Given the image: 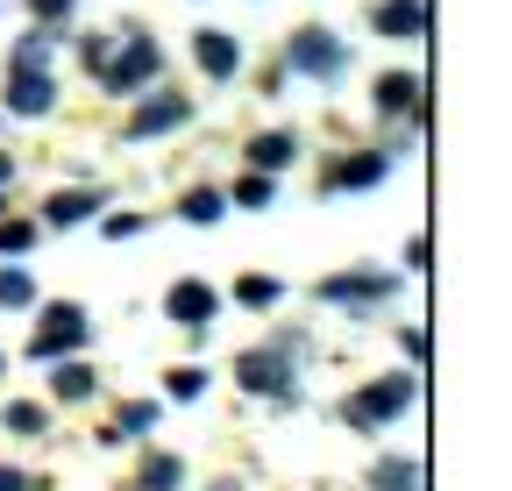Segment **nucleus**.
Returning <instances> with one entry per match:
<instances>
[{
    "label": "nucleus",
    "mask_w": 512,
    "mask_h": 491,
    "mask_svg": "<svg viewBox=\"0 0 512 491\" xmlns=\"http://www.w3.org/2000/svg\"><path fill=\"white\" fill-rule=\"evenodd\" d=\"M86 342H93L86 306H72V299H50V306H43V321H36V335H29V363H57V356L86 349Z\"/></svg>",
    "instance_id": "1"
},
{
    "label": "nucleus",
    "mask_w": 512,
    "mask_h": 491,
    "mask_svg": "<svg viewBox=\"0 0 512 491\" xmlns=\"http://www.w3.org/2000/svg\"><path fill=\"white\" fill-rule=\"evenodd\" d=\"M413 392H420V378H413V371L377 378V385H363V392L349 399V420H356V427H384V420H399V413L413 406Z\"/></svg>",
    "instance_id": "2"
},
{
    "label": "nucleus",
    "mask_w": 512,
    "mask_h": 491,
    "mask_svg": "<svg viewBox=\"0 0 512 491\" xmlns=\"http://www.w3.org/2000/svg\"><path fill=\"white\" fill-rule=\"evenodd\" d=\"M164 314H171L192 342H207V328H214V314H221V292H214L207 278H178V285L164 292Z\"/></svg>",
    "instance_id": "3"
},
{
    "label": "nucleus",
    "mask_w": 512,
    "mask_h": 491,
    "mask_svg": "<svg viewBox=\"0 0 512 491\" xmlns=\"http://www.w3.org/2000/svg\"><path fill=\"white\" fill-rule=\"evenodd\" d=\"M292 72H306V79H342L349 72V43L342 36H328V29H299L292 36Z\"/></svg>",
    "instance_id": "4"
},
{
    "label": "nucleus",
    "mask_w": 512,
    "mask_h": 491,
    "mask_svg": "<svg viewBox=\"0 0 512 491\" xmlns=\"http://www.w3.org/2000/svg\"><path fill=\"white\" fill-rule=\"evenodd\" d=\"M235 378H242V392H256V399H264V392L285 399V406L299 399V392H292V363H285V349H249V356L235 363Z\"/></svg>",
    "instance_id": "5"
},
{
    "label": "nucleus",
    "mask_w": 512,
    "mask_h": 491,
    "mask_svg": "<svg viewBox=\"0 0 512 491\" xmlns=\"http://www.w3.org/2000/svg\"><path fill=\"white\" fill-rule=\"evenodd\" d=\"M164 72V50L157 43H128L121 57H107V65H100V86L107 93H136L143 79H157Z\"/></svg>",
    "instance_id": "6"
},
{
    "label": "nucleus",
    "mask_w": 512,
    "mask_h": 491,
    "mask_svg": "<svg viewBox=\"0 0 512 491\" xmlns=\"http://www.w3.org/2000/svg\"><path fill=\"white\" fill-rule=\"evenodd\" d=\"M192 121V100H178V93H157V100H143L136 114H128V136L136 143H150V136H171V129H185Z\"/></svg>",
    "instance_id": "7"
},
{
    "label": "nucleus",
    "mask_w": 512,
    "mask_h": 491,
    "mask_svg": "<svg viewBox=\"0 0 512 491\" xmlns=\"http://www.w3.org/2000/svg\"><path fill=\"white\" fill-rule=\"evenodd\" d=\"M370 29H377V36L413 43V36L427 29V0H384V8H370Z\"/></svg>",
    "instance_id": "8"
},
{
    "label": "nucleus",
    "mask_w": 512,
    "mask_h": 491,
    "mask_svg": "<svg viewBox=\"0 0 512 491\" xmlns=\"http://www.w3.org/2000/svg\"><path fill=\"white\" fill-rule=\"evenodd\" d=\"M192 57H200L207 79H235V72H242V50H235V36H221V29H200V36H192Z\"/></svg>",
    "instance_id": "9"
},
{
    "label": "nucleus",
    "mask_w": 512,
    "mask_h": 491,
    "mask_svg": "<svg viewBox=\"0 0 512 491\" xmlns=\"http://www.w3.org/2000/svg\"><path fill=\"white\" fill-rule=\"evenodd\" d=\"M384 171H392V157H384V150H356L349 164L328 171V193H363V186H377Z\"/></svg>",
    "instance_id": "10"
},
{
    "label": "nucleus",
    "mask_w": 512,
    "mask_h": 491,
    "mask_svg": "<svg viewBox=\"0 0 512 491\" xmlns=\"http://www.w3.org/2000/svg\"><path fill=\"white\" fill-rule=\"evenodd\" d=\"M8 107H15V114H50V107H57L50 72H15V79H8Z\"/></svg>",
    "instance_id": "11"
},
{
    "label": "nucleus",
    "mask_w": 512,
    "mask_h": 491,
    "mask_svg": "<svg viewBox=\"0 0 512 491\" xmlns=\"http://www.w3.org/2000/svg\"><path fill=\"white\" fill-rule=\"evenodd\" d=\"M399 278H377V271H349V278H328L320 285V299H335V306H356V299H384Z\"/></svg>",
    "instance_id": "12"
},
{
    "label": "nucleus",
    "mask_w": 512,
    "mask_h": 491,
    "mask_svg": "<svg viewBox=\"0 0 512 491\" xmlns=\"http://www.w3.org/2000/svg\"><path fill=\"white\" fill-rule=\"evenodd\" d=\"M292 157H299V143H292L285 129H271V136H249V171H271V178H278Z\"/></svg>",
    "instance_id": "13"
},
{
    "label": "nucleus",
    "mask_w": 512,
    "mask_h": 491,
    "mask_svg": "<svg viewBox=\"0 0 512 491\" xmlns=\"http://www.w3.org/2000/svg\"><path fill=\"white\" fill-rule=\"evenodd\" d=\"M420 107V79L413 72H384L377 79V114H413Z\"/></svg>",
    "instance_id": "14"
},
{
    "label": "nucleus",
    "mask_w": 512,
    "mask_h": 491,
    "mask_svg": "<svg viewBox=\"0 0 512 491\" xmlns=\"http://www.w3.org/2000/svg\"><path fill=\"white\" fill-rule=\"evenodd\" d=\"M86 214H100V193H50L43 200V221L50 228H79Z\"/></svg>",
    "instance_id": "15"
},
{
    "label": "nucleus",
    "mask_w": 512,
    "mask_h": 491,
    "mask_svg": "<svg viewBox=\"0 0 512 491\" xmlns=\"http://www.w3.org/2000/svg\"><path fill=\"white\" fill-rule=\"evenodd\" d=\"M370 491H420V463H413V456L370 463Z\"/></svg>",
    "instance_id": "16"
},
{
    "label": "nucleus",
    "mask_w": 512,
    "mask_h": 491,
    "mask_svg": "<svg viewBox=\"0 0 512 491\" xmlns=\"http://www.w3.org/2000/svg\"><path fill=\"white\" fill-rule=\"evenodd\" d=\"M93 385H100V378L86 371V363H64V356H57V378H50V392H57L64 406H79V399H93Z\"/></svg>",
    "instance_id": "17"
},
{
    "label": "nucleus",
    "mask_w": 512,
    "mask_h": 491,
    "mask_svg": "<svg viewBox=\"0 0 512 491\" xmlns=\"http://www.w3.org/2000/svg\"><path fill=\"white\" fill-rule=\"evenodd\" d=\"M228 214V193H214V186H200V193H185V221L192 228H214Z\"/></svg>",
    "instance_id": "18"
},
{
    "label": "nucleus",
    "mask_w": 512,
    "mask_h": 491,
    "mask_svg": "<svg viewBox=\"0 0 512 491\" xmlns=\"http://www.w3.org/2000/svg\"><path fill=\"white\" fill-rule=\"evenodd\" d=\"M43 65H50V29L36 22V29L15 43V72H43Z\"/></svg>",
    "instance_id": "19"
},
{
    "label": "nucleus",
    "mask_w": 512,
    "mask_h": 491,
    "mask_svg": "<svg viewBox=\"0 0 512 491\" xmlns=\"http://www.w3.org/2000/svg\"><path fill=\"white\" fill-rule=\"evenodd\" d=\"M228 200H235V207H271V200H278V178H271V171H249Z\"/></svg>",
    "instance_id": "20"
},
{
    "label": "nucleus",
    "mask_w": 512,
    "mask_h": 491,
    "mask_svg": "<svg viewBox=\"0 0 512 491\" xmlns=\"http://www.w3.org/2000/svg\"><path fill=\"white\" fill-rule=\"evenodd\" d=\"M178 484H185V463L178 456H150L143 463V491H178Z\"/></svg>",
    "instance_id": "21"
},
{
    "label": "nucleus",
    "mask_w": 512,
    "mask_h": 491,
    "mask_svg": "<svg viewBox=\"0 0 512 491\" xmlns=\"http://www.w3.org/2000/svg\"><path fill=\"white\" fill-rule=\"evenodd\" d=\"M0 420H8V435H43V427H50V413H43L36 399H15V406L0 413Z\"/></svg>",
    "instance_id": "22"
},
{
    "label": "nucleus",
    "mask_w": 512,
    "mask_h": 491,
    "mask_svg": "<svg viewBox=\"0 0 512 491\" xmlns=\"http://www.w3.org/2000/svg\"><path fill=\"white\" fill-rule=\"evenodd\" d=\"M235 299L264 314V306H278V299H285V285H278V278H242V285H235Z\"/></svg>",
    "instance_id": "23"
},
{
    "label": "nucleus",
    "mask_w": 512,
    "mask_h": 491,
    "mask_svg": "<svg viewBox=\"0 0 512 491\" xmlns=\"http://www.w3.org/2000/svg\"><path fill=\"white\" fill-rule=\"evenodd\" d=\"M164 385H171V399H200V392H207V385H214V378H207V371H200V363H178V371H171V378H164Z\"/></svg>",
    "instance_id": "24"
},
{
    "label": "nucleus",
    "mask_w": 512,
    "mask_h": 491,
    "mask_svg": "<svg viewBox=\"0 0 512 491\" xmlns=\"http://www.w3.org/2000/svg\"><path fill=\"white\" fill-rule=\"evenodd\" d=\"M150 427H157V406H150V399H136V406H121V427H114V435L128 442V435H150Z\"/></svg>",
    "instance_id": "25"
},
{
    "label": "nucleus",
    "mask_w": 512,
    "mask_h": 491,
    "mask_svg": "<svg viewBox=\"0 0 512 491\" xmlns=\"http://www.w3.org/2000/svg\"><path fill=\"white\" fill-rule=\"evenodd\" d=\"M36 299V278L29 271H0V306H29Z\"/></svg>",
    "instance_id": "26"
},
{
    "label": "nucleus",
    "mask_w": 512,
    "mask_h": 491,
    "mask_svg": "<svg viewBox=\"0 0 512 491\" xmlns=\"http://www.w3.org/2000/svg\"><path fill=\"white\" fill-rule=\"evenodd\" d=\"M29 242H36V228H29V221H0V257H22Z\"/></svg>",
    "instance_id": "27"
},
{
    "label": "nucleus",
    "mask_w": 512,
    "mask_h": 491,
    "mask_svg": "<svg viewBox=\"0 0 512 491\" xmlns=\"http://www.w3.org/2000/svg\"><path fill=\"white\" fill-rule=\"evenodd\" d=\"M29 8H36V22H64V15L79 8V0H29Z\"/></svg>",
    "instance_id": "28"
},
{
    "label": "nucleus",
    "mask_w": 512,
    "mask_h": 491,
    "mask_svg": "<svg viewBox=\"0 0 512 491\" xmlns=\"http://www.w3.org/2000/svg\"><path fill=\"white\" fill-rule=\"evenodd\" d=\"M79 57H86V72H100V65H107V36H86Z\"/></svg>",
    "instance_id": "29"
},
{
    "label": "nucleus",
    "mask_w": 512,
    "mask_h": 491,
    "mask_svg": "<svg viewBox=\"0 0 512 491\" xmlns=\"http://www.w3.org/2000/svg\"><path fill=\"white\" fill-rule=\"evenodd\" d=\"M136 228H143V214H114V221H107V235H114V242H128Z\"/></svg>",
    "instance_id": "30"
},
{
    "label": "nucleus",
    "mask_w": 512,
    "mask_h": 491,
    "mask_svg": "<svg viewBox=\"0 0 512 491\" xmlns=\"http://www.w3.org/2000/svg\"><path fill=\"white\" fill-rule=\"evenodd\" d=\"M0 491H29V477H22V470H8V463H0Z\"/></svg>",
    "instance_id": "31"
},
{
    "label": "nucleus",
    "mask_w": 512,
    "mask_h": 491,
    "mask_svg": "<svg viewBox=\"0 0 512 491\" xmlns=\"http://www.w3.org/2000/svg\"><path fill=\"white\" fill-rule=\"evenodd\" d=\"M8 178H15V157H0V186H8Z\"/></svg>",
    "instance_id": "32"
},
{
    "label": "nucleus",
    "mask_w": 512,
    "mask_h": 491,
    "mask_svg": "<svg viewBox=\"0 0 512 491\" xmlns=\"http://www.w3.org/2000/svg\"><path fill=\"white\" fill-rule=\"evenodd\" d=\"M0 214H8V207H0Z\"/></svg>",
    "instance_id": "33"
}]
</instances>
